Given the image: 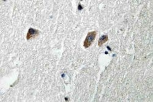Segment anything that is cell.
Listing matches in <instances>:
<instances>
[{"label": "cell", "instance_id": "obj_1", "mask_svg": "<svg viewBox=\"0 0 153 102\" xmlns=\"http://www.w3.org/2000/svg\"><path fill=\"white\" fill-rule=\"evenodd\" d=\"M96 35H97L96 31H91L88 32L85 40H84L83 42V47L85 48H89L92 45L93 42L95 41Z\"/></svg>", "mask_w": 153, "mask_h": 102}, {"label": "cell", "instance_id": "obj_2", "mask_svg": "<svg viewBox=\"0 0 153 102\" xmlns=\"http://www.w3.org/2000/svg\"><path fill=\"white\" fill-rule=\"evenodd\" d=\"M39 34V31L36 29H34L32 28H31L29 29L28 33H27V39L28 40L32 39V38H35L36 37H37L38 35Z\"/></svg>", "mask_w": 153, "mask_h": 102}, {"label": "cell", "instance_id": "obj_3", "mask_svg": "<svg viewBox=\"0 0 153 102\" xmlns=\"http://www.w3.org/2000/svg\"><path fill=\"white\" fill-rule=\"evenodd\" d=\"M108 40V37L107 35H103L102 36L98 41V46L101 47L103 44H104L105 42H107Z\"/></svg>", "mask_w": 153, "mask_h": 102}]
</instances>
